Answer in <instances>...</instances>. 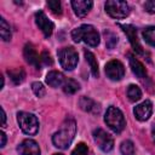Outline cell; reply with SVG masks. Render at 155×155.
Masks as SVG:
<instances>
[{"label":"cell","instance_id":"obj_31","mask_svg":"<svg viewBox=\"0 0 155 155\" xmlns=\"http://www.w3.org/2000/svg\"><path fill=\"white\" fill-rule=\"evenodd\" d=\"M1 114H2V126H5V122H6V114H5L4 108H1Z\"/></svg>","mask_w":155,"mask_h":155},{"label":"cell","instance_id":"obj_32","mask_svg":"<svg viewBox=\"0 0 155 155\" xmlns=\"http://www.w3.org/2000/svg\"><path fill=\"white\" fill-rule=\"evenodd\" d=\"M151 136H153V139L155 142V126H153V128H151Z\"/></svg>","mask_w":155,"mask_h":155},{"label":"cell","instance_id":"obj_9","mask_svg":"<svg viewBox=\"0 0 155 155\" xmlns=\"http://www.w3.org/2000/svg\"><path fill=\"white\" fill-rule=\"evenodd\" d=\"M120 28H121V29L126 33V35L128 36L130 42H131L132 47L134 48V51H136L137 53H139V54H145V52H144V50H143V47H142V45H140V42H139V40H138L137 29H136L133 25H131V24H120Z\"/></svg>","mask_w":155,"mask_h":155},{"label":"cell","instance_id":"obj_11","mask_svg":"<svg viewBox=\"0 0 155 155\" xmlns=\"http://www.w3.org/2000/svg\"><path fill=\"white\" fill-rule=\"evenodd\" d=\"M134 116L139 120V121H145L150 117L151 113H153V104L150 101H144L143 103L138 104L137 107H134L133 109Z\"/></svg>","mask_w":155,"mask_h":155},{"label":"cell","instance_id":"obj_30","mask_svg":"<svg viewBox=\"0 0 155 155\" xmlns=\"http://www.w3.org/2000/svg\"><path fill=\"white\" fill-rule=\"evenodd\" d=\"M0 137H1V144H0V147H5V144H6V134L4 132H0Z\"/></svg>","mask_w":155,"mask_h":155},{"label":"cell","instance_id":"obj_14","mask_svg":"<svg viewBox=\"0 0 155 155\" xmlns=\"http://www.w3.org/2000/svg\"><path fill=\"white\" fill-rule=\"evenodd\" d=\"M92 5L93 4L91 0H73L71 1L73 10L78 17H85L91 10Z\"/></svg>","mask_w":155,"mask_h":155},{"label":"cell","instance_id":"obj_4","mask_svg":"<svg viewBox=\"0 0 155 155\" xmlns=\"http://www.w3.org/2000/svg\"><path fill=\"white\" fill-rule=\"evenodd\" d=\"M17 121L21 127V130L29 136H34L39 131V121L34 114L19 111L17 114Z\"/></svg>","mask_w":155,"mask_h":155},{"label":"cell","instance_id":"obj_24","mask_svg":"<svg viewBox=\"0 0 155 155\" xmlns=\"http://www.w3.org/2000/svg\"><path fill=\"white\" fill-rule=\"evenodd\" d=\"M120 150L122 155H134V145L131 140H124L121 143Z\"/></svg>","mask_w":155,"mask_h":155},{"label":"cell","instance_id":"obj_15","mask_svg":"<svg viewBox=\"0 0 155 155\" xmlns=\"http://www.w3.org/2000/svg\"><path fill=\"white\" fill-rule=\"evenodd\" d=\"M128 61H130V67H131L133 74H134L138 79H144V78H147V70H145L144 65H143L137 58H134L132 54H130V56H128Z\"/></svg>","mask_w":155,"mask_h":155},{"label":"cell","instance_id":"obj_13","mask_svg":"<svg viewBox=\"0 0 155 155\" xmlns=\"http://www.w3.org/2000/svg\"><path fill=\"white\" fill-rule=\"evenodd\" d=\"M23 54H24V58H25V61L29 63V64H31V65H34L35 68H40V64H41V61H40V56L38 54V52H36V50L34 48V46L29 42V44H25V46H24V50H23Z\"/></svg>","mask_w":155,"mask_h":155},{"label":"cell","instance_id":"obj_18","mask_svg":"<svg viewBox=\"0 0 155 155\" xmlns=\"http://www.w3.org/2000/svg\"><path fill=\"white\" fill-rule=\"evenodd\" d=\"M7 74L10 76V79L13 81V84L18 85L21 84L24 78H25V73L23 70V68H15V69H8L7 70Z\"/></svg>","mask_w":155,"mask_h":155},{"label":"cell","instance_id":"obj_12","mask_svg":"<svg viewBox=\"0 0 155 155\" xmlns=\"http://www.w3.org/2000/svg\"><path fill=\"white\" fill-rule=\"evenodd\" d=\"M17 151L19 153V155H40V148L38 143L33 139L23 140L18 145Z\"/></svg>","mask_w":155,"mask_h":155},{"label":"cell","instance_id":"obj_1","mask_svg":"<svg viewBox=\"0 0 155 155\" xmlns=\"http://www.w3.org/2000/svg\"><path fill=\"white\" fill-rule=\"evenodd\" d=\"M75 132H76L75 120L71 117H67L61 125L59 130L52 136V143L54 144V147L59 149H67L70 145L71 140L74 139Z\"/></svg>","mask_w":155,"mask_h":155},{"label":"cell","instance_id":"obj_3","mask_svg":"<svg viewBox=\"0 0 155 155\" xmlns=\"http://www.w3.org/2000/svg\"><path fill=\"white\" fill-rule=\"evenodd\" d=\"M104 121L109 126V128L113 130L116 133H120L126 126V121H125L124 114L116 107H109L107 109V113H105V116H104Z\"/></svg>","mask_w":155,"mask_h":155},{"label":"cell","instance_id":"obj_20","mask_svg":"<svg viewBox=\"0 0 155 155\" xmlns=\"http://www.w3.org/2000/svg\"><path fill=\"white\" fill-rule=\"evenodd\" d=\"M62 87H63V91L65 93H68V94H74L80 88L78 81H75L74 79H65V81H64Z\"/></svg>","mask_w":155,"mask_h":155},{"label":"cell","instance_id":"obj_17","mask_svg":"<svg viewBox=\"0 0 155 155\" xmlns=\"http://www.w3.org/2000/svg\"><path fill=\"white\" fill-rule=\"evenodd\" d=\"M79 105H80V108H81L82 110H85V111H87V113H93V114H96V113L99 111L98 104H97L93 99H91V98H88V97H81L80 101H79Z\"/></svg>","mask_w":155,"mask_h":155},{"label":"cell","instance_id":"obj_8","mask_svg":"<svg viewBox=\"0 0 155 155\" xmlns=\"http://www.w3.org/2000/svg\"><path fill=\"white\" fill-rule=\"evenodd\" d=\"M105 74L110 80H114V81L121 80L124 78V75H125V67L120 61L113 59V61L107 63Z\"/></svg>","mask_w":155,"mask_h":155},{"label":"cell","instance_id":"obj_25","mask_svg":"<svg viewBox=\"0 0 155 155\" xmlns=\"http://www.w3.org/2000/svg\"><path fill=\"white\" fill-rule=\"evenodd\" d=\"M31 90H33V92L36 97H42L45 94V87L41 82H38V81L33 82L31 84Z\"/></svg>","mask_w":155,"mask_h":155},{"label":"cell","instance_id":"obj_22","mask_svg":"<svg viewBox=\"0 0 155 155\" xmlns=\"http://www.w3.org/2000/svg\"><path fill=\"white\" fill-rule=\"evenodd\" d=\"M127 97L131 102H137L142 97V91L137 85H130L127 88Z\"/></svg>","mask_w":155,"mask_h":155},{"label":"cell","instance_id":"obj_23","mask_svg":"<svg viewBox=\"0 0 155 155\" xmlns=\"http://www.w3.org/2000/svg\"><path fill=\"white\" fill-rule=\"evenodd\" d=\"M143 38L144 40L155 47V27H148L143 30Z\"/></svg>","mask_w":155,"mask_h":155},{"label":"cell","instance_id":"obj_19","mask_svg":"<svg viewBox=\"0 0 155 155\" xmlns=\"http://www.w3.org/2000/svg\"><path fill=\"white\" fill-rule=\"evenodd\" d=\"M85 58L87 61V63L90 64V68H91V71H92V75L98 78L99 75V70H98V63H97V59L94 57V54L91 52V51H85Z\"/></svg>","mask_w":155,"mask_h":155},{"label":"cell","instance_id":"obj_33","mask_svg":"<svg viewBox=\"0 0 155 155\" xmlns=\"http://www.w3.org/2000/svg\"><path fill=\"white\" fill-rule=\"evenodd\" d=\"M53 155H63V154H53Z\"/></svg>","mask_w":155,"mask_h":155},{"label":"cell","instance_id":"obj_5","mask_svg":"<svg viewBox=\"0 0 155 155\" xmlns=\"http://www.w3.org/2000/svg\"><path fill=\"white\" fill-rule=\"evenodd\" d=\"M105 11L113 18H125L130 13V7L126 1L108 0L105 2Z\"/></svg>","mask_w":155,"mask_h":155},{"label":"cell","instance_id":"obj_21","mask_svg":"<svg viewBox=\"0 0 155 155\" xmlns=\"http://www.w3.org/2000/svg\"><path fill=\"white\" fill-rule=\"evenodd\" d=\"M0 35H1L4 41H10L11 40L10 24L5 21V18H0Z\"/></svg>","mask_w":155,"mask_h":155},{"label":"cell","instance_id":"obj_7","mask_svg":"<svg viewBox=\"0 0 155 155\" xmlns=\"http://www.w3.org/2000/svg\"><path fill=\"white\" fill-rule=\"evenodd\" d=\"M93 139L97 143V145L103 150V151H110L114 148V139L113 137L107 133L102 128H96L93 131Z\"/></svg>","mask_w":155,"mask_h":155},{"label":"cell","instance_id":"obj_16","mask_svg":"<svg viewBox=\"0 0 155 155\" xmlns=\"http://www.w3.org/2000/svg\"><path fill=\"white\" fill-rule=\"evenodd\" d=\"M65 81L64 75L61 71L57 70H52L46 75V82L51 86V87H58V86H63Z\"/></svg>","mask_w":155,"mask_h":155},{"label":"cell","instance_id":"obj_2","mask_svg":"<svg viewBox=\"0 0 155 155\" xmlns=\"http://www.w3.org/2000/svg\"><path fill=\"white\" fill-rule=\"evenodd\" d=\"M71 38L75 42L84 41L90 46H97L99 44V34L94 29V27L90 24H82L81 27L74 29L71 31Z\"/></svg>","mask_w":155,"mask_h":155},{"label":"cell","instance_id":"obj_28","mask_svg":"<svg viewBox=\"0 0 155 155\" xmlns=\"http://www.w3.org/2000/svg\"><path fill=\"white\" fill-rule=\"evenodd\" d=\"M40 61H41V63L45 64V65H51V64H52V58H51L50 53L46 52V51H44V52L40 54Z\"/></svg>","mask_w":155,"mask_h":155},{"label":"cell","instance_id":"obj_29","mask_svg":"<svg viewBox=\"0 0 155 155\" xmlns=\"http://www.w3.org/2000/svg\"><path fill=\"white\" fill-rule=\"evenodd\" d=\"M144 8H145V11L149 12V13H155V0L145 1V4H144Z\"/></svg>","mask_w":155,"mask_h":155},{"label":"cell","instance_id":"obj_26","mask_svg":"<svg viewBox=\"0 0 155 155\" xmlns=\"http://www.w3.org/2000/svg\"><path fill=\"white\" fill-rule=\"evenodd\" d=\"M47 6L50 7V10H51L54 15H62V6H61V2H59L58 0L47 1Z\"/></svg>","mask_w":155,"mask_h":155},{"label":"cell","instance_id":"obj_10","mask_svg":"<svg viewBox=\"0 0 155 155\" xmlns=\"http://www.w3.org/2000/svg\"><path fill=\"white\" fill-rule=\"evenodd\" d=\"M35 23L46 38L51 36V34L53 31V23L47 18V16L42 11H39L35 13Z\"/></svg>","mask_w":155,"mask_h":155},{"label":"cell","instance_id":"obj_27","mask_svg":"<svg viewBox=\"0 0 155 155\" xmlns=\"http://www.w3.org/2000/svg\"><path fill=\"white\" fill-rule=\"evenodd\" d=\"M71 155H88V148L85 143H79L73 150Z\"/></svg>","mask_w":155,"mask_h":155},{"label":"cell","instance_id":"obj_6","mask_svg":"<svg viewBox=\"0 0 155 155\" xmlns=\"http://www.w3.org/2000/svg\"><path fill=\"white\" fill-rule=\"evenodd\" d=\"M61 65L65 70H73L78 64V52L73 47H63L58 52Z\"/></svg>","mask_w":155,"mask_h":155}]
</instances>
